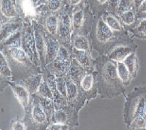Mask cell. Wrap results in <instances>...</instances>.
<instances>
[{
    "label": "cell",
    "instance_id": "1",
    "mask_svg": "<svg viewBox=\"0 0 146 130\" xmlns=\"http://www.w3.org/2000/svg\"><path fill=\"white\" fill-rule=\"evenodd\" d=\"M95 70L97 72L98 95L101 100L113 99L125 94L126 87L118 75L117 62L105 54L95 59Z\"/></svg>",
    "mask_w": 146,
    "mask_h": 130
},
{
    "label": "cell",
    "instance_id": "2",
    "mask_svg": "<svg viewBox=\"0 0 146 130\" xmlns=\"http://www.w3.org/2000/svg\"><path fill=\"white\" fill-rule=\"evenodd\" d=\"M124 97L123 120L127 129L146 130V88L135 87Z\"/></svg>",
    "mask_w": 146,
    "mask_h": 130
},
{
    "label": "cell",
    "instance_id": "3",
    "mask_svg": "<svg viewBox=\"0 0 146 130\" xmlns=\"http://www.w3.org/2000/svg\"><path fill=\"white\" fill-rule=\"evenodd\" d=\"M12 72V81L21 82L30 76L41 73V68L32 61L22 48L0 50Z\"/></svg>",
    "mask_w": 146,
    "mask_h": 130
},
{
    "label": "cell",
    "instance_id": "4",
    "mask_svg": "<svg viewBox=\"0 0 146 130\" xmlns=\"http://www.w3.org/2000/svg\"><path fill=\"white\" fill-rule=\"evenodd\" d=\"M88 36L92 50L96 51L99 56L105 54L119 37L123 36L114 32L104 22L101 16L97 15L94 16L92 28Z\"/></svg>",
    "mask_w": 146,
    "mask_h": 130
},
{
    "label": "cell",
    "instance_id": "5",
    "mask_svg": "<svg viewBox=\"0 0 146 130\" xmlns=\"http://www.w3.org/2000/svg\"><path fill=\"white\" fill-rule=\"evenodd\" d=\"M24 112L25 114L22 120L26 130H47L50 124L47 114L33 97L30 107Z\"/></svg>",
    "mask_w": 146,
    "mask_h": 130
},
{
    "label": "cell",
    "instance_id": "6",
    "mask_svg": "<svg viewBox=\"0 0 146 130\" xmlns=\"http://www.w3.org/2000/svg\"><path fill=\"white\" fill-rule=\"evenodd\" d=\"M94 15L89 7L83 6L73 9L72 22L73 33L72 37L76 35L88 36L91 30Z\"/></svg>",
    "mask_w": 146,
    "mask_h": 130
},
{
    "label": "cell",
    "instance_id": "7",
    "mask_svg": "<svg viewBox=\"0 0 146 130\" xmlns=\"http://www.w3.org/2000/svg\"><path fill=\"white\" fill-rule=\"evenodd\" d=\"M138 47L132 37L128 34L119 37L105 55L116 62L123 61L130 54L136 52Z\"/></svg>",
    "mask_w": 146,
    "mask_h": 130
},
{
    "label": "cell",
    "instance_id": "8",
    "mask_svg": "<svg viewBox=\"0 0 146 130\" xmlns=\"http://www.w3.org/2000/svg\"><path fill=\"white\" fill-rule=\"evenodd\" d=\"M72 9L68 3L60 13H59L58 26L56 37L60 44L72 48V36L73 33L72 22Z\"/></svg>",
    "mask_w": 146,
    "mask_h": 130
},
{
    "label": "cell",
    "instance_id": "9",
    "mask_svg": "<svg viewBox=\"0 0 146 130\" xmlns=\"http://www.w3.org/2000/svg\"><path fill=\"white\" fill-rule=\"evenodd\" d=\"M72 48L60 44L56 58L46 65L49 71L56 77H65L73 59Z\"/></svg>",
    "mask_w": 146,
    "mask_h": 130
},
{
    "label": "cell",
    "instance_id": "10",
    "mask_svg": "<svg viewBox=\"0 0 146 130\" xmlns=\"http://www.w3.org/2000/svg\"><path fill=\"white\" fill-rule=\"evenodd\" d=\"M21 48L32 59L33 62L39 66V57L35 47L34 30L32 23H24L22 29Z\"/></svg>",
    "mask_w": 146,
    "mask_h": 130
},
{
    "label": "cell",
    "instance_id": "11",
    "mask_svg": "<svg viewBox=\"0 0 146 130\" xmlns=\"http://www.w3.org/2000/svg\"><path fill=\"white\" fill-rule=\"evenodd\" d=\"M78 111L69 105L59 109H55L50 118V124H62L70 125L73 128L79 125Z\"/></svg>",
    "mask_w": 146,
    "mask_h": 130
},
{
    "label": "cell",
    "instance_id": "12",
    "mask_svg": "<svg viewBox=\"0 0 146 130\" xmlns=\"http://www.w3.org/2000/svg\"><path fill=\"white\" fill-rule=\"evenodd\" d=\"M66 79L67 86V101L68 104L74 108L77 111H79L87 103V98L82 91L79 84Z\"/></svg>",
    "mask_w": 146,
    "mask_h": 130
},
{
    "label": "cell",
    "instance_id": "13",
    "mask_svg": "<svg viewBox=\"0 0 146 130\" xmlns=\"http://www.w3.org/2000/svg\"><path fill=\"white\" fill-rule=\"evenodd\" d=\"M79 86L86 96L87 103L96 98L98 95L97 72L96 70L87 73L82 78Z\"/></svg>",
    "mask_w": 146,
    "mask_h": 130
},
{
    "label": "cell",
    "instance_id": "14",
    "mask_svg": "<svg viewBox=\"0 0 146 130\" xmlns=\"http://www.w3.org/2000/svg\"><path fill=\"white\" fill-rule=\"evenodd\" d=\"M35 37V47L39 57V66L41 69L46 67V46L43 34V27L38 22L34 20L32 22Z\"/></svg>",
    "mask_w": 146,
    "mask_h": 130
},
{
    "label": "cell",
    "instance_id": "15",
    "mask_svg": "<svg viewBox=\"0 0 146 130\" xmlns=\"http://www.w3.org/2000/svg\"><path fill=\"white\" fill-rule=\"evenodd\" d=\"M19 17L24 23H32L38 17L37 7L31 0H15Z\"/></svg>",
    "mask_w": 146,
    "mask_h": 130
},
{
    "label": "cell",
    "instance_id": "16",
    "mask_svg": "<svg viewBox=\"0 0 146 130\" xmlns=\"http://www.w3.org/2000/svg\"><path fill=\"white\" fill-rule=\"evenodd\" d=\"M9 86L11 88L14 96L23 107L24 112L27 111L32 101V96L29 90L21 82L11 81L9 83Z\"/></svg>",
    "mask_w": 146,
    "mask_h": 130
},
{
    "label": "cell",
    "instance_id": "17",
    "mask_svg": "<svg viewBox=\"0 0 146 130\" xmlns=\"http://www.w3.org/2000/svg\"><path fill=\"white\" fill-rule=\"evenodd\" d=\"M43 34L46 46V65H47L56 58L60 43L56 37L48 32L43 27Z\"/></svg>",
    "mask_w": 146,
    "mask_h": 130
},
{
    "label": "cell",
    "instance_id": "18",
    "mask_svg": "<svg viewBox=\"0 0 146 130\" xmlns=\"http://www.w3.org/2000/svg\"><path fill=\"white\" fill-rule=\"evenodd\" d=\"M59 13H50L45 11L39 15L37 20L45 29L56 37L58 26Z\"/></svg>",
    "mask_w": 146,
    "mask_h": 130
},
{
    "label": "cell",
    "instance_id": "19",
    "mask_svg": "<svg viewBox=\"0 0 146 130\" xmlns=\"http://www.w3.org/2000/svg\"><path fill=\"white\" fill-rule=\"evenodd\" d=\"M24 23L20 17L1 23L0 27V43L5 41L18 31L22 30Z\"/></svg>",
    "mask_w": 146,
    "mask_h": 130
},
{
    "label": "cell",
    "instance_id": "20",
    "mask_svg": "<svg viewBox=\"0 0 146 130\" xmlns=\"http://www.w3.org/2000/svg\"><path fill=\"white\" fill-rule=\"evenodd\" d=\"M72 52L73 58L76 59L86 71L89 73L94 71L95 59L92 58L91 52L78 50L74 47H72Z\"/></svg>",
    "mask_w": 146,
    "mask_h": 130
},
{
    "label": "cell",
    "instance_id": "21",
    "mask_svg": "<svg viewBox=\"0 0 146 130\" xmlns=\"http://www.w3.org/2000/svg\"><path fill=\"white\" fill-rule=\"evenodd\" d=\"M12 81V72L5 56L0 52V92L2 94Z\"/></svg>",
    "mask_w": 146,
    "mask_h": 130
},
{
    "label": "cell",
    "instance_id": "22",
    "mask_svg": "<svg viewBox=\"0 0 146 130\" xmlns=\"http://www.w3.org/2000/svg\"><path fill=\"white\" fill-rule=\"evenodd\" d=\"M19 17L16 5L13 0H1V24Z\"/></svg>",
    "mask_w": 146,
    "mask_h": 130
},
{
    "label": "cell",
    "instance_id": "23",
    "mask_svg": "<svg viewBox=\"0 0 146 130\" xmlns=\"http://www.w3.org/2000/svg\"><path fill=\"white\" fill-rule=\"evenodd\" d=\"M85 69L77 62L76 59L73 58L69 69L66 73L65 77L66 79L72 81V82L79 84L81 79L87 73Z\"/></svg>",
    "mask_w": 146,
    "mask_h": 130
},
{
    "label": "cell",
    "instance_id": "24",
    "mask_svg": "<svg viewBox=\"0 0 146 130\" xmlns=\"http://www.w3.org/2000/svg\"><path fill=\"white\" fill-rule=\"evenodd\" d=\"M101 17L104 22L116 34L120 36H125L129 34V32L123 27L120 20L115 15L106 12L102 15Z\"/></svg>",
    "mask_w": 146,
    "mask_h": 130
},
{
    "label": "cell",
    "instance_id": "25",
    "mask_svg": "<svg viewBox=\"0 0 146 130\" xmlns=\"http://www.w3.org/2000/svg\"><path fill=\"white\" fill-rule=\"evenodd\" d=\"M116 16L120 20L123 27L129 32L133 29L138 22L136 11L134 9L121 13Z\"/></svg>",
    "mask_w": 146,
    "mask_h": 130
},
{
    "label": "cell",
    "instance_id": "26",
    "mask_svg": "<svg viewBox=\"0 0 146 130\" xmlns=\"http://www.w3.org/2000/svg\"><path fill=\"white\" fill-rule=\"evenodd\" d=\"M72 46L78 50L92 52V48L90 37L85 35H76L72 37Z\"/></svg>",
    "mask_w": 146,
    "mask_h": 130
},
{
    "label": "cell",
    "instance_id": "27",
    "mask_svg": "<svg viewBox=\"0 0 146 130\" xmlns=\"http://www.w3.org/2000/svg\"><path fill=\"white\" fill-rule=\"evenodd\" d=\"M21 37L22 30L18 31L8 39H7L5 41L0 43V50L21 48Z\"/></svg>",
    "mask_w": 146,
    "mask_h": 130
},
{
    "label": "cell",
    "instance_id": "28",
    "mask_svg": "<svg viewBox=\"0 0 146 130\" xmlns=\"http://www.w3.org/2000/svg\"><path fill=\"white\" fill-rule=\"evenodd\" d=\"M42 81H43V74L41 73L30 76L25 80L21 81V82L25 86L26 88L29 90L30 94L32 95L37 92Z\"/></svg>",
    "mask_w": 146,
    "mask_h": 130
},
{
    "label": "cell",
    "instance_id": "29",
    "mask_svg": "<svg viewBox=\"0 0 146 130\" xmlns=\"http://www.w3.org/2000/svg\"><path fill=\"white\" fill-rule=\"evenodd\" d=\"M32 96L41 105L42 108H43L44 111L47 113L48 120L50 121L53 112L55 111V107L54 105V103H53V100L41 96L37 93L32 94Z\"/></svg>",
    "mask_w": 146,
    "mask_h": 130
},
{
    "label": "cell",
    "instance_id": "30",
    "mask_svg": "<svg viewBox=\"0 0 146 130\" xmlns=\"http://www.w3.org/2000/svg\"><path fill=\"white\" fill-rule=\"evenodd\" d=\"M123 62L127 66L133 79L136 78L139 70V60L136 52L128 56L124 59Z\"/></svg>",
    "mask_w": 146,
    "mask_h": 130
},
{
    "label": "cell",
    "instance_id": "31",
    "mask_svg": "<svg viewBox=\"0 0 146 130\" xmlns=\"http://www.w3.org/2000/svg\"><path fill=\"white\" fill-rule=\"evenodd\" d=\"M109 0H89L90 9L94 16H102L107 12Z\"/></svg>",
    "mask_w": 146,
    "mask_h": 130
},
{
    "label": "cell",
    "instance_id": "32",
    "mask_svg": "<svg viewBox=\"0 0 146 130\" xmlns=\"http://www.w3.org/2000/svg\"><path fill=\"white\" fill-rule=\"evenodd\" d=\"M117 73H118V75L121 81H122L123 84L126 87L129 86L131 83L132 79H133L129 69L123 61L117 62Z\"/></svg>",
    "mask_w": 146,
    "mask_h": 130
},
{
    "label": "cell",
    "instance_id": "33",
    "mask_svg": "<svg viewBox=\"0 0 146 130\" xmlns=\"http://www.w3.org/2000/svg\"><path fill=\"white\" fill-rule=\"evenodd\" d=\"M130 32L136 38L146 39V18L138 20L136 26Z\"/></svg>",
    "mask_w": 146,
    "mask_h": 130
},
{
    "label": "cell",
    "instance_id": "34",
    "mask_svg": "<svg viewBox=\"0 0 146 130\" xmlns=\"http://www.w3.org/2000/svg\"><path fill=\"white\" fill-rule=\"evenodd\" d=\"M66 3L64 0H48L45 3L43 4L47 11L59 13L62 11Z\"/></svg>",
    "mask_w": 146,
    "mask_h": 130
},
{
    "label": "cell",
    "instance_id": "35",
    "mask_svg": "<svg viewBox=\"0 0 146 130\" xmlns=\"http://www.w3.org/2000/svg\"><path fill=\"white\" fill-rule=\"evenodd\" d=\"M43 74V79L47 83L48 86L52 90V92L56 90V78L57 77L50 72L47 67L41 69Z\"/></svg>",
    "mask_w": 146,
    "mask_h": 130
},
{
    "label": "cell",
    "instance_id": "36",
    "mask_svg": "<svg viewBox=\"0 0 146 130\" xmlns=\"http://www.w3.org/2000/svg\"><path fill=\"white\" fill-rule=\"evenodd\" d=\"M53 103L55 109H59L65 105H68L67 98L63 96L58 90H56L53 92Z\"/></svg>",
    "mask_w": 146,
    "mask_h": 130
},
{
    "label": "cell",
    "instance_id": "37",
    "mask_svg": "<svg viewBox=\"0 0 146 130\" xmlns=\"http://www.w3.org/2000/svg\"><path fill=\"white\" fill-rule=\"evenodd\" d=\"M36 93L39 94L41 96L45 97V98L53 100V92L52 90L50 88V87L48 86L47 83L43 79L42 81L41 84L38 88V90H37Z\"/></svg>",
    "mask_w": 146,
    "mask_h": 130
},
{
    "label": "cell",
    "instance_id": "38",
    "mask_svg": "<svg viewBox=\"0 0 146 130\" xmlns=\"http://www.w3.org/2000/svg\"><path fill=\"white\" fill-rule=\"evenodd\" d=\"M132 9H134L133 0H120L115 16H117L123 12L127 11Z\"/></svg>",
    "mask_w": 146,
    "mask_h": 130
},
{
    "label": "cell",
    "instance_id": "39",
    "mask_svg": "<svg viewBox=\"0 0 146 130\" xmlns=\"http://www.w3.org/2000/svg\"><path fill=\"white\" fill-rule=\"evenodd\" d=\"M56 90L63 96L67 98V86L65 77H57L56 78Z\"/></svg>",
    "mask_w": 146,
    "mask_h": 130
},
{
    "label": "cell",
    "instance_id": "40",
    "mask_svg": "<svg viewBox=\"0 0 146 130\" xmlns=\"http://www.w3.org/2000/svg\"><path fill=\"white\" fill-rule=\"evenodd\" d=\"M136 16L138 20L146 18V0H144L136 10Z\"/></svg>",
    "mask_w": 146,
    "mask_h": 130
},
{
    "label": "cell",
    "instance_id": "41",
    "mask_svg": "<svg viewBox=\"0 0 146 130\" xmlns=\"http://www.w3.org/2000/svg\"><path fill=\"white\" fill-rule=\"evenodd\" d=\"M119 2H120V0H109L107 12L110 14L115 15L117 14Z\"/></svg>",
    "mask_w": 146,
    "mask_h": 130
},
{
    "label": "cell",
    "instance_id": "42",
    "mask_svg": "<svg viewBox=\"0 0 146 130\" xmlns=\"http://www.w3.org/2000/svg\"><path fill=\"white\" fill-rule=\"evenodd\" d=\"M70 125L62 124H50L47 130H72L74 129Z\"/></svg>",
    "mask_w": 146,
    "mask_h": 130
},
{
    "label": "cell",
    "instance_id": "43",
    "mask_svg": "<svg viewBox=\"0 0 146 130\" xmlns=\"http://www.w3.org/2000/svg\"><path fill=\"white\" fill-rule=\"evenodd\" d=\"M11 129L13 130H26V127L23 120L16 119L11 122Z\"/></svg>",
    "mask_w": 146,
    "mask_h": 130
},
{
    "label": "cell",
    "instance_id": "44",
    "mask_svg": "<svg viewBox=\"0 0 146 130\" xmlns=\"http://www.w3.org/2000/svg\"><path fill=\"white\" fill-rule=\"evenodd\" d=\"M85 1L86 0H69L68 2V4L73 9L80 7L84 6L82 5L84 4Z\"/></svg>",
    "mask_w": 146,
    "mask_h": 130
},
{
    "label": "cell",
    "instance_id": "45",
    "mask_svg": "<svg viewBox=\"0 0 146 130\" xmlns=\"http://www.w3.org/2000/svg\"><path fill=\"white\" fill-rule=\"evenodd\" d=\"M144 1V0H133L134 1V9L136 11L139 6L141 5V3Z\"/></svg>",
    "mask_w": 146,
    "mask_h": 130
},
{
    "label": "cell",
    "instance_id": "46",
    "mask_svg": "<svg viewBox=\"0 0 146 130\" xmlns=\"http://www.w3.org/2000/svg\"><path fill=\"white\" fill-rule=\"evenodd\" d=\"M31 1H32V3L34 4L35 7H37L41 4V0H31Z\"/></svg>",
    "mask_w": 146,
    "mask_h": 130
},
{
    "label": "cell",
    "instance_id": "47",
    "mask_svg": "<svg viewBox=\"0 0 146 130\" xmlns=\"http://www.w3.org/2000/svg\"><path fill=\"white\" fill-rule=\"evenodd\" d=\"M47 1H48V0H41V4L42 3H45Z\"/></svg>",
    "mask_w": 146,
    "mask_h": 130
},
{
    "label": "cell",
    "instance_id": "48",
    "mask_svg": "<svg viewBox=\"0 0 146 130\" xmlns=\"http://www.w3.org/2000/svg\"><path fill=\"white\" fill-rule=\"evenodd\" d=\"M64 1L65 2H66V3H68V1H69V0H64Z\"/></svg>",
    "mask_w": 146,
    "mask_h": 130
},
{
    "label": "cell",
    "instance_id": "49",
    "mask_svg": "<svg viewBox=\"0 0 146 130\" xmlns=\"http://www.w3.org/2000/svg\"><path fill=\"white\" fill-rule=\"evenodd\" d=\"M13 1H15V0H13Z\"/></svg>",
    "mask_w": 146,
    "mask_h": 130
}]
</instances>
